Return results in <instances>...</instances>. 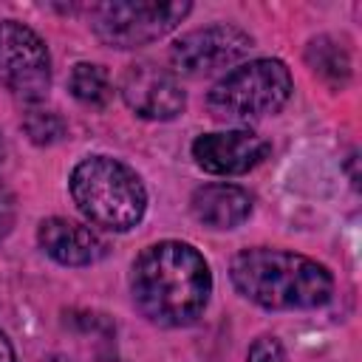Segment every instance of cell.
I'll return each instance as SVG.
<instances>
[{"label":"cell","instance_id":"obj_1","mask_svg":"<svg viewBox=\"0 0 362 362\" xmlns=\"http://www.w3.org/2000/svg\"><path fill=\"white\" fill-rule=\"evenodd\" d=\"M212 294V272L204 255L184 240L147 246L130 269V297L144 320L161 328L195 322Z\"/></svg>","mask_w":362,"mask_h":362},{"label":"cell","instance_id":"obj_2","mask_svg":"<svg viewBox=\"0 0 362 362\" xmlns=\"http://www.w3.org/2000/svg\"><path fill=\"white\" fill-rule=\"evenodd\" d=\"M229 277L238 294L269 311L320 308L334 294L331 272L322 263L288 249H243L232 257Z\"/></svg>","mask_w":362,"mask_h":362},{"label":"cell","instance_id":"obj_3","mask_svg":"<svg viewBox=\"0 0 362 362\" xmlns=\"http://www.w3.org/2000/svg\"><path fill=\"white\" fill-rule=\"evenodd\" d=\"M76 209L107 232L133 229L147 209V189L133 167L110 156L82 158L68 181Z\"/></svg>","mask_w":362,"mask_h":362},{"label":"cell","instance_id":"obj_4","mask_svg":"<svg viewBox=\"0 0 362 362\" xmlns=\"http://www.w3.org/2000/svg\"><path fill=\"white\" fill-rule=\"evenodd\" d=\"M294 79L280 59H252L221 76L209 93L206 107L218 122H257L274 116L291 99Z\"/></svg>","mask_w":362,"mask_h":362},{"label":"cell","instance_id":"obj_5","mask_svg":"<svg viewBox=\"0 0 362 362\" xmlns=\"http://www.w3.org/2000/svg\"><path fill=\"white\" fill-rule=\"evenodd\" d=\"M189 11L181 0H113L90 8V28L110 48H141L170 34Z\"/></svg>","mask_w":362,"mask_h":362},{"label":"cell","instance_id":"obj_6","mask_svg":"<svg viewBox=\"0 0 362 362\" xmlns=\"http://www.w3.org/2000/svg\"><path fill=\"white\" fill-rule=\"evenodd\" d=\"M0 85L28 105L45 99L51 88L48 45L34 28L17 20L0 23Z\"/></svg>","mask_w":362,"mask_h":362},{"label":"cell","instance_id":"obj_7","mask_svg":"<svg viewBox=\"0 0 362 362\" xmlns=\"http://www.w3.org/2000/svg\"><path fill=\"white\" fill-rule=\"evenodd\" d=\"M252 45L255 40L243 28L232 23H215L178 37L170 48V62L178 74L204 76V74L235 65L252 51Z\"/></svg>","mask_w":362,"mask_h":362},{"label":"cell","instance_id":"obj_8","mask_svg":"<svg viewBox=\"0 0 362 362\" xmlns=\"http://www.w3.org/2000/svg\"><path fill=\"white\" fill-rule=\"evenodd\" d=\"M119 93L124 105L139 119H147V122H170L187 105L184 88L175 79V74L156 62L127 65L119 79Z\"/></svg>","mask_w":362,"mask_h":362},{"label":"cell","instance_id":"obj_9","mask_svg":"<svg viewBox=\"0 0 362 362\" xmlns=\"http://www.w3.org/2000/svg\"><path fill=\"white\" fill-rule=\"evenodd\" d=\"M269 141L255 130H221L204 133L192 141V158L204 173L212 175H243L269 156Z\"/></svg>","mask_w":362,"mask_h":362},{"label":"cell","instance_id":"obj_10","mask_svg":"<svg viewBox=\"0 0 362 362\" xmlns=\"http://www.w3.org/2000/svg\"><path fill=\"white\" fill-rule=\"evenodd\" d=\"M40 249L62 266H90L105 257V240L85 223L68 218H45L37 229Z\"/></svg>","mask_w":362,"mask_h":362},{"label":"cell","instance_id":"obj_11","mask_svg":"<svg viewBox=\"0 0 362 362\" xmlns=\"http://www.w3.org/2000/svg\"><path fill=\"white\" fill-rule=\"evenodd\" d=\"M189 209L209 229H235L252 215V195L235 184H204L192 192Z\"/></svg>","mask_w":362,"mask_h":362},{"label":"cell","instance_id":"obj_12","mask_svg":"<svg viewBox=\"0 0 362 362\" xmlns=\"http://www.w3.org/2000/svg\"><path fill=\"white\" fill-rule=\"evenodd\" d=\"M305 62L308 68L322 79L328 82L331 88H345L348 79H351V57L345 51L342 42H337L334 37L322 34V37H314L305 48Z\"/></svg>","mask_w":362,"mask_h":362},{"label":"cell","instance_id":"obj_13","mask_svg":"<svg viewBox=\"0 0 362 362\" xmlns=\"http://www.w3.org/2000/svg\"><path fill=\"white\" fill-rule=\"evenodd\" d=\"M68 88H71L74 99H79L88 107H105L113 96L107 71L102 65H93V62H76L71 68Z\"/></svg>","mask_w":362,"mask_h":362},{"label":"cell","instance_id":"obj_14","mask_svg":"<svg viewBox=\"0 0 362 362\" xmlns=\"http://www.w3.org/2000/svg\"><path fill=\"white\" fill-rule=\"evenodd\" d=\"M23 130L28 133V139L40 147H48V144H57L65 139L68 133V124L65 119L57 113V110H48V107H31L25 116H23Z\"/></svg>","mask_w":362,"mask_h":362},{"label":"cell","instance_id":"obj_15","mask_svg":"<svg viewBox=\"0 0 362 362\" xmlns=\"http://www.w3.org/2000/svg\"><path fill=\"white\" fill-rule=\"evenodd\" d=\"M246 362H286V351H283V345H280L277 337L263 334V337H257V339L249 345Z\"/></svg>","mask_w":362,"mask_h":362},{"label":"cell","instance_id":"obj_16","mask_svg":"<svg viewBox=\"0 0 362 362\" xmlns=\"http://www.w3.org/2000/svg\"><path fill=\"white\" fill-rule=\"evenodd\" d=\"M14 221H17V201H14V192L0 181V240L14 229Z\"/></svg>","mask_w":362,"mask_h":362},{"label":"cell","instance_id":"obj_17","mask_svg":"<svg viewBox=\"0 0 362 362\" xmlns=\"http://www.w3.org/2000/svg\"><path fill=\"white\" fill-rule=\"evenodd\" d=\"M0 362H17V354H14V348L3 331H0Z\"/></svg>","mask_w":362,"mask_h":362},{"label":"cell","instance_id":"obj_18","mask_svg":"<svg viewBox=\"0 0 362 362\" xmlns=\"http://www.w3.org/2000/svg\"><path fill=\"white\" fill-rule=\"evenodd\" d=\"M0 158H3V141H0Z\"/></svg>","mask_w":362,"mask_h":362}]
</instances>
